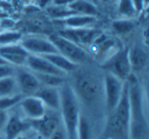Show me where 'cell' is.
Segmentation results:
<instances>
[{"mask_svg": "<svg viewBox=\"0 0 149 139\" xmlns=\"http://www.w3.org/2000/svg\"><path fill=\"white\" fill-rule=\"evenodd\" d=\"M15 139H29V138H28L26 134H23V135H19V136H17V138H15Z\"/></svg>", "mask_w": 149, "mask_h": 139, "instance_id": "obj_35", "label": "cell"}, {"mask_svg": "<svg viewBox=\"0 0 149 139\" xmlns=\"http://www.w3.org/2000/svg\"><path fill=\"white\" fill-rule=\"evenodd\" d=\"M92 137H93V128L91 122L86 115L81 112L77 128V139H92Z\"/></svg>", "mask_w": 149, "mask_h": 139, "instance_id": "obj_23", "label": "cell"}, {"mask_svg": "<svg viewBox=\"0 0 149 139\" xmlns=\"http://www.w3.org/2000/svg\"><path fill=\"white\" fill-rule=\"evenodd\" d=\"M0 139H5V137L2 134H0Z\"/></svg>", "mask_w": 149, "mask_h": 139, "instance_id": "obj_37", "label": "cell"}, {"mask_svg": "<svg viewBox=\"0 0 149 139\" xmlns=\"http://www.w3.org/2000/svg\"><path fill=\"white\" fill-rule=\"evenodd\" d=\"M145 1H146V3H147V4H148V0H145Z\"/></svg>", "mask_w": 149, "mask_h": 139, "instance_id": "obj_39", "label": "cell"}, {"mask_svg": "<svg viewBox=\"0 0 149 139\" xmlns=\"http://www.w3.org/2000/svg\"><path fill=\"white\" fill-rule=\"evenodd\" d=\"M132 2H133V4H134L135 9H136L138 15L142 13L143 10H144L147 6V3L145 0H132Z\"/></svg>", "mask_w": 149, "mask_h": 139, "instance_id": "obj_32", "label": "cell"}, {"mask_svg": "<svg viewBox=\"0 0 149 139\" xmlns=\"http://www.w3.org/2000/svg\"><path fill=\"white\" fill-rule=\"evenodd\" d=\"M31 129L41 138L48 139L56 127L61 123L59 112L47 110L46 114L42 118L37 120H29Z\"/></svg>", "mask_w": 149, "mask_h": 139, "instance_id": "obj_8", "label": "cell"}, {"mask_svg": "<svg viewBox=\"0 0 149 139\" xmlns=\"http://www.w3.org/2000/svg\"><path fill=\"white\" fill-rule=\"evenodd\" d=\"M46 13L52 21H58V20H63L65 17H70L74 13L68 6H62V5H54V4H48L45 8Z\"/></svg>", "mask_w": 149, "mask_h": 139, "instance_id": "obj_22", "label": "cell"}, {"mask_svg": "<svg viewBox=\"0 0 149 139\" xmlns=\"http://www.w3.org/2000/svg\"><path fill=\"white\" fill-rule=\"evenodd\" d=\"M74 0H51L50 3L54 5H62V6H68Z\"/></svg>", "mask_w": 149, "mask_h": 139, "instance_id": "obj_33", "label": "cell"}, {"mask_svg": "<svg viewBox=\"0 0 149 139\" xmlns=\"http://www.w3.org/2000/svg\"><path fill=\"white\" fill-rule=\"evenodd\" d=\"M3 64H9L6 61V60L3 59V58L1 57V56H0V66H3ZM10 66H11V64H10Z\"/></svg>", "mask_w": 149, "mask_h": 139, "instance_id": "obj_34", "label": "cell"}, {"mask_svg": "<svg viewBox=\"0 0 149 139\" xmlns=\"http://www.w3.org/2000/svg\"><path fill=\"white\" fill-rule=\"evenodd\" d=\"M118 13L125 19H134L138 15L132 0H118Z\"/></svg>", "mask_w": 149, "mask_h": 139, "instance_id": "obj_25", "label": "cell"}, {"mask_svg": "<svg viewBox=\"0 0 149 139\" xmlns=\"http://www.w3.org/2000/svg\"><path fill=\"white\" fill-rule=\"evenodd\" d=\"M36 77L38 78L41 86H47V87H57L59 88L64 82L66 81V77L58 75H52V74H39L35 73Z\"/></svg>", "mask_w": 149, "mask_h": 139, "instance_id": "obj_24", "label": "cell"}, {"mask_svg": "<svg viewBox=\"0 0 149 139\" xmlns=\"http://www.w3.org/2000/svg\"><path fill=\"white\" fill-rule=\"evenodd\" d=\"M100 1L103 3H108V2H110V1H112V0H100Z\"/></svg>", "mask_w": 149, "mask_h": 139, "instance_id": "obj_36", "label": "cell"}, {"mask_svg": "<svg viewBox=\"0 0 149 139\" xmlns=\"http://www.w3.org/2000/svg\"><path fill=\"white\" fill-rule=\"evenodd\" d=\"M72 74H74V81L70 84L80 102L94 103L99 98L100 91L103 90V85L100 86L98 78L89 71H80V68Z\"/></svg>", "mask_w": 149, "mask_h": 139, "instance_id": "obj_3", "label": "cell"}, {"mask_svg": "<svg viewBox=\"0 0 149 139\" xmlns=\"http://www.w3.org/2000/svg\"><path fill=\"white\" fill-rule=\"evenodd\" d=\"M60 105L59 115L65 128L68 139H77V128L81 115V102L72 84L66 80L59 87Z\"/></svg>", "mask_w": 149, "mask_h": 139, "instance_id": "obj_2", "label": "cell"}, {"mask_svg": "<svg viewBox=\"0 0 149 139\" xmlns=\"http://www.w3.org/2000/svg\"><path fill=\"white\" fill-rule=\"evenodd\" d=\"M28 55L29 53L24 49L19 43L0 46V56L15 68L25 66Z\"/></svg>", "mask_w": 149, "mask_h": 139, "instance_id": "obj_14", "label": "cell"}, {"mask_svg": "<svg viewBox=\"0 0 149 139\" xmlns=\"http://www.w3.org/2000/svg\"><path fill=\"white\" fill-rule=\"evenodd\" d=\"M125 82L112 74L104 72L102 77V85H103L104 106L107 114L113 112L118 105L123 93Z\"/></svg>", "mask_w": 149, "mask_h": 139, "instance_id": "obj_6", "label": "cell"}, {"mask_svg": "<svg viewBox=\"0 0 149 139\" xmlns=\"http://www.w3.org/2000/svg\"><path fill=\"white\" fill-rule=\"evenodd\" d=\"M26 68L31 70L34 73L39 74H52V75H58L68 77L66 74L58 70L54 66L48 59H46L42 55H35V54H29L26 61Z\"/></svg>", "mask_w": 149, "mask_h": 139, "instance_id": "obj_13", "label": "cell"}, {"mask_svg": "<svg viewBox=\"0 0 149 139\" xmlns=\"http://www.w3.org/2000/svg\"><path fill=\"white\" fill-rule=\"evenodd\" d=\"M27 120H37L46 114L47 108L40 98L35 95H24L17 104Z\"/></svg>", "mask_w": 149, "mask_h": 139, "instance_id": "obj_11", "label": "cell"}, {"mask_svg": "<svg viewBox=\"0 0 149 139\" xmlns=\"http://www.w3.org/2000/svg\"><path fill=\"white\" fill-rule=\"evenodd\" d=\"M101 31L94 27L89 28H77V29H70V28H63L58 32V35L65 38L68 40L74 42L78 45L86 48L89 47L95 38L97 37ZM87 49V48H86Z\"/></svg>", "mask_w": 149, "mask_h": 139, "instance_id": "obj_9", "label": "cell"}, {"mask_svg": "<svg viewBox=\"0 0 149 139\" xmlns=\"http://www.w3.org/2000/svg\"><path fill=\"white\" fill-rule=\"evenodd\" d=\"M34 139H44V138H41V137L38 136V135H37V137H36V138H34Z\"/></svg>", "mask_w": 149, "mask_h": 139, "instance_id": "obj_38", "label": "cell"}, {"mask_svg": "<svg viewBox=\"0 0 149 139\" xmlns=\"http://www.w3.org/2000/svg\"><path fill=\"white\" fill-rule=\"evenodd\" d=\"M130 97V130L129 138L140 139L145 135L147 129V121L144 110L143 91L136 75L132 73L127 79Z\"/></svg>", "mask_w": 149, "mask_h": 139, "instance_id": "obj_1", "label": "cell"}, {"mask_svg": "<svg viewBox=\"0 0 149 139\" xmlns=\"http://www.w3.org/2000/svg\"><path fill=\"white\" fill-rule=\"evenodd\" d=\"M15 27V21H13L10 17H2L0 19V29L2 31L7 30H13Z\"/></svg>", "mask_w": 149, "mask_h": 139, "instance_id": "obj_29", "label": "cell"}, {"mask_svg": "<svg viewBox=\"0 0 149 139\" xmlns=\"http://www.w3.org/2000/svg\"><path fill=\"white\" fill-rule=\"evenodd\" d=\"M48 38L51 40L60 54L65 56L70 61L74 62L78 66H87V64H91L93 61L91 54L88 52L86 48L61 37L57 33L51 34Z\"/></svg>", "mask_w": 149, "mask_h": 139, "instance_id": "obj_4", "label": "cell"}, {"mask_svg": "<svg viewBox=\"0 0 149 139\" xmlns=\"http://www.w3.org/2000/svg\"><path fill=\"white\" fill-rule=\"evenodd\" d=\"M1 31H2V30H1V29H0V32H1Z\"/></svg>", "mask_w": 149, "mask_h": 139, "instance_id": "obj_41", "label": "cell"}, {"mask_svg": "<svg viewBox=\"0 0 149 139\" xmlns=\"http://www.w3.org/2000/svg\"><path fill=\"white\" fill-rule=\"evenodd\" d=\"M19 44L29 54L45 55V54L58 52L51 40L45 36L34 35V34L23 36Z\"/></svg>", "mask_w": 149, "mask_h": 139, "instance_id": "obj_7", "label": "cell"}, {"mask_svg": "<svg viewBox=\"0 0 149 139\" xmlns=\"http://www.w3.org/2000/svg\"><path fill=\"white\" fill-rule=\"evenodd\" d=\"M129 59L133 73L143 71L148 64V53L146 48L140 43H134L129 47Z\"/></svg>", "mask_w": 149, "mask_h": 139, "instance_id": "obj_15", "label": "cell"}, {"mask_svg": "<svg viewBox=\"0 0 149 139\" xmlns=\"http://www.w3.org/2000/svg\"><path fill=\"white\" fill-rule=\"evenodd\" d=\"M101 68L123 81H127L133 73L131 62L129 59V47H120L101 64Z\"/></svg>", "mask_w": 149, "mask_h": 139, "instance_id": "obj_5", "label": "cell"}, {"mask_svg": "<svg viewBox=\"0 0 149 139\" xmlns=\"http://www.w3.org/2000/svg\"><path fill=\"white\" fill-rule=\"evenodd\" d=\"M68 7L77 15L97 17L99 13L97 6L92 2V0H74L68 5Z\"/></svg>", "mask_w": 149, "mask_h": 139, "instance_id": "obj_19", "label": "cell"}, {"mask_svg": "<svg viewBox=\"0 0 149 139\" xmlns=\"http://www.w3.org/2000/svg\"><path fill=\"white\" fill-rule=\"evenodd\" d=\"M9 112H10L9 110H0V134H2V135H3V132H4L6 123H7V121H8Z\"/></svg>", "mask_w": 149, "mask_h": 139, "instance_id": "obj_30", "label": "cell"}, {"mask_svg": "<svg viewBox=\"0 0 149 139\" xmlns=\"http://www.w3.org/2000/svg\"><path fill=\"white\" fill-rule=\"evenodd\" d=\"M48 139H68V133L65 131V128L63 127L62 123H60L55 130L52 132V134L49 136Z\"/></svg>", "mask_w": 149, "mask_h": 139, "instance_id": "obj_28", "label": "cell"}, {"mask_svg": "<svg viewBox=\"0 0 149 139\" xmlns=\"http://www.w3.org/2000/svg\"><path fill=\"white\" fill-rule=\"evenodd\" d=\"M136 28L133 19H125L120 17L118 20H114L111 23V30L116 35L118 36H127L131 34Z\"/></svg>", "mask_w": 149, "mask_h": 139, "instance_id": "obj_20", "label": "cell"}, {"mask_svg": "<svg viewBox=\"0 0 149 139\" xmlns=\"http://www.w3.org/2000/svg\"><path fill=\"white\" fill-rule=\"evenodd\" d=\"M38 98L42 100L47 110L59 112L60 105V94L59 88L57 87H47L41 86L40 89L34 94Z\"/></svg>", "mask_w": 149, "mask_h": 139, "instance_id": "obj_16", "label": "cell"}, {"mask_svg": "<svg viewBox=\"0 0 149 139\" xmlns=\"http://www.w3.org/2000/svg\"><path fill=\"white\" fill-rule=\"evenodd\" d=\"M15 94H21L19 91L15 76H6L0 78V97L13 96Z\"/></svg>", "mask_w": 149, "mask_h": 139, "instance_id": "obj_21", "label": "cell"}, {"mask_svg": "<svg viewBox=\"0 0 149 139\" xmlns=\"http://www.w3.org/2000/svg\"><path fill=\"white\" fill-rule=\"evenodd\" d=\"M23 94H15L13 96H6V97H0V110H11L13 108L19 101L23 97Z\"/></svg>", "mask_w": 149, "mask_h": 139, "instance_id": "obj_27", "label": "cell"}, {"mask_svg": "<svg viewBox=\"0 0 149 139\" xmlns=\"http://www.w3.org/2000/svg\"><path fill=\"white\" fill-rule=\"evenodd\" d=\"M48 59L54 66L60 70L61 72H63L66 75H70L72 73H74L80 66L76 64L74 62L70 61L68 58H66L65 56H63L62 54H60L59 52H56V53H50V54H45V55H42Z\"/></svg>", "mask_w": 149, "mask_h": 139, "instance_id": "obj_18", "label": "cell"}, {"mask_svg": "<svg viewBox=\"0 0 149 139\" xmlns=\"http://www.w3.org/2000/svg\"><path fill=\"white\" fill-rule=\"evenodd\" d=\"M106 139H112V138H110V137H109V138H108V137H107V138H106Z\"/></svg>", "mask_w": 149, "mask_h": 139, "instance_id": "obj_40", "label": "cell"}, {"mask_svg": "<svg viewBox=\"0 0 149 139\" xmlns=\"http://www.w3.org/2000/svg\"><path fill=\"white\" fill-rule=\"evenodd\" d=\"M24 34L17 30H7L0 32V46L11 45V44L19 43Z\"/></svg>", "mask_w": 149, "mask_h": 139, "instance_id": "obj_26", "label": "cell"}, {"mask_svg": "<svg viewBox=\"0 0 149 139\" xmlns=\"http://www.w3.org/2000/svg\"><path fill=\"white\" fill-rule=\"evenodd\" d=\"M19 91L23 95H34L41 87L35 73L26 66H17L15 72Z\"/></svg>", "mask_w": 149, "mask_h": 139, "instance_id": "obj_10", "label": "cell"}, {"mask_svg": "<svg viewBox=\"0 0 149 139\" xmlns=\"http://www.w3.org/2000/svg\"><path fill=\"white\" fill-rule=\"evenodd\" d=\"M97 21V17L92 15H72L65 17L63 20L53 21L55 24L61 25L63 28H70V29H77V28H89L93 27V25Z\"/></svg>", "mask_w": 149, "mask_h": 139, "instance_id": "obj_17", "label": "cell"}, {"mask_svg": "<svg viewBox=\"0 0 149 139\" xmlns=\"http://www.w3.org/2000/svg\"><path fill=\"white\" fill-rule=\"evenodd\" d=\"M31 130L29 120L21 115L9 112V118L5 126L3 136L5 139H15L19 135L27 134V132Z\"/></svg>", "mask_w": 149, "mask_h": 139, "instance_id": "obj_12", "label": "cell"}, {"mask_svg": "<svg viewBox=\"0 0 149 139\" xmlns=\"http://www.w3.org/2000/svg\"><path fill=\"white\" fill-rule=\"evenodd\" d=\"M15 66H10V64H3L0 66V78L6 77V76L15 75Z\"/></svg>", "mask_w": 149, "mask_h": 139, "instance_id": "obj_31", "label": "cell"}]
</instances>
